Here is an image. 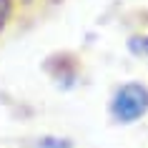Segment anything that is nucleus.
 I'll return each mask as SVG.
<instances>
[{"label": "nucleus", "mask_w": 148, "mask_h": 148, "mask_svg": "<svg viewBox=\"0 0 148 148\" xmlns=\"http://www.w3.org/2000/svg\"><path fill=\"white\" fill-rule=\"evenodd\" d=\"M38 148H73V146L65 138H43L38 143Z\"/></svg>", "instance_id": "obj_3"}, {"label": "nucleus", "mask_w": 148, "mask_h": 148, "mask_svg": "<svg viewBox=\"0 0 148 148\" xmlns=\"http://www.w3.org/2000/svg\"><path fill=\"white\" fill-rule=\"evenodd\" d=\"M128 50L138 58H146L148 55V35H133L128 40Z\"/></svg>", "instance_id": "obj_2"}, {"label": "nucleus", "mask_w": 148, "mask_h": 148, "mask_svg": "<svg viewBox=\"0 0 148 148\" xmlns=\"http://www.w3.org/2000/svg\"><path fill=\"white\" fill-rule=\"evenodd\" d=\"M148 113V88L143 83H125L110 101V116L118 123H136Z\"/></svg>", "instance_id": "obj_1"}]
</instances>
